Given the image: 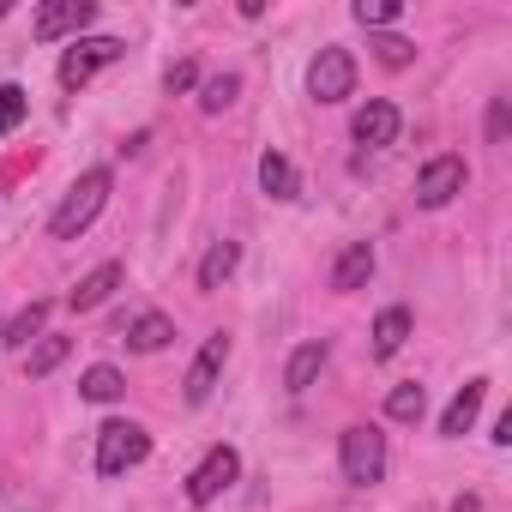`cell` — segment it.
<instances>
[{
	"instance_id": "cell-1",
	"label": "cell",
	"mask_w": 512,
	"mask_h": 512,
	"mask_svg": "<svg viewBox=\"0 0 512 512\" xmlns=\"http://www.w3.org/2000/svg\"><path fill=\"white\" fill-rule=\"evenodd\" d=\"M103 199H109V169H85V175L67 187V199L55 205V217H49V235H55V241H73V235H85V229L97 223Z\"/></svg>"
},
{
	"instance_id": "cell-2",
	"label": "cell",
	"mask_w": 512,
	"mask_h": 512,
	"mask_svg": "<svg viewBox=\"0 0 512 512\" xmlns=\"http://www.w3.org/2000/svg\"><path fill=\"white\" fill-rule=\"evenodd\" d=\"M338 470H344V482L374 488V482L386 476V434L368 428V422L344 428V434H338Z\"/></svg>"
},
{
	"instance_id": "cell-3",
	"label": "cell",
	"mask_w": 512,
	"mask_h": 512,
	"mask_svg": "<svg viewBox=\"0 0 512 512\" xmlns=\"http://www.w3.org/2000/svg\"><path fill=\"white\" fill-rule=\"evenodd\" d=\"M151 458V434L139 422H103L97 428V476H121Z\"/></svg>"
},
{
	"instance_id": "cell-4",
	"label": "cell",
	"mask_w": 512,
	"mask_h": 512,
	"mask_svg": "<svg viewBox=\"0 0 512 512\" xmlns=\"http://www.w3.org/2000/svg\"><path fill=\"white\" fill-rule=\"evenodd\" d=\"M127 55V43L121 37H85V43H73L67 55H61V85L67 91H79V85H91L103 67H115Z\"/></svg>"
},
{
	"instance_id": "cell-5",
	"label": "cell",
	"mask_w": 512,
	"mask_h": 512,
	"mask_svg": "<svg viewBox=\"0 0 512 512\" xmlns=\"http://www.w3.org/2000/svg\"><path fill=\"white\" fill-rule=\"evenodd\" d=\"M464 181H470V169H464V157H428L422 163V175H416V205L422 211H440V205H452L458 193H464Z\"/></svg>"
},
{
	"instance_id": "cell-6",
	"label": "cell",
	"mask_w": 512,
	"mask_h": 512,
	"mask_svg": "<svg viewBox=\"0 0 512 512\" xmlns=\"http://www.w3.org/2000/svg\"><path fill=\"white\" fill-rule=\"evenodd\" d=\"M356 91V61L350 49H320L314 67H308V97L314 103H344Z\"/></svg>"
},
{
	"instance_id": "cell-7",
	"label": "cell",
	"mask_w": 512,
	"mask_h": 512,
	"mask_svg": "<svg viewBox=\"0 0 512 512\" xmlns=\"http://www.w3.org/2000/svg\"><path fill=\"white\" fill-rule=\"evenodd\" d=\"M241 476V458H235V446H211L199 464H193V476H187V500L193 506H211L229 482Z\"/></svg>"
},
{
	"instance_id": "cell-8",
	"label": "cell",
	"mask_w": 512,
	"mask_h": 512,
	"mask_svg": "<svg viewBox=\"0 0 512 512\" xmlns=\"http://www.w3.org/2000/svg\"><path fill=\"white\" fill-rule=\"evenodd\" d=\"M91 19H97V0H49V7H37L31 31H37V43H61V37L79 43V31Z\"/></svg>"
},
{
	"instance_id": "cell-9",
	"label": "cell",
	"mask_w": 512,
	"mask_h": 512,
	"mask_svg": "<svg viewBox=\"0 0 512 512\" xmlns=\"http://www.w3.org/2000/svg\"><path fill=\"white\" fill-rule=\"evenodd\" d=\"M223 362H229V338L217 332V338H205V344H199V356H193V368H187V386H181V398H187V404H205V398L217 392V374H223Z\"/></svg>"
},
{
	"instance_id": "cell-10",
	"label": "cell",
	"mask_w": 512,
	"mask_h": 512,
	"mask_svg": "<svg viewBox=\"0 0 512 512\" xmlns=\"http://www.w3.org/2000/svg\"><path fill=\"white\" fill-rule=\"evenodd\" d=\"M121 278H127V272H121L115 260H109V266H97V272H85V278H79V290H67V308H73V314H91V308H103V302L121 290Z\"/></svg>"
},
{
	"instance_id": "cell-11",
	"label": "cell",
	"mask_w": 512,
	"mask_h": 512,
	"mask_svg": "<svg viewBox=\"0 0 512 512\" xmlns=\"http://www.w3.org/2000/svg\"><path fill=\"white\" fill-rule=\"evenodd\" d=\"M368 278H374V247H368V241H350L338 260H332V290L350 296V290H362Z\"/></svg>"
},
{
	"instance_id": "cell-12",
	"label": "cell",
	"mask_w": 512,
	"mask_h": 512,
	"mask_svg": "<svg viewBox=\"0 0 512 512\" xmlns=\"http://www.w3.org/2000/svg\"><path fill=\"white\" fill-rule=\"evenodd\" d=\"M482 398H488V380H464V386H458V398H452V404H446V416H440V434H446V440L470 434V422H476Z\"/></svg>"
},
{
	"instance_id": "cell-13",
	"label": "cell",
	"mask_w": 512,
	"mask_h": 512,
	"mask_svg": "<svg viewBox=\"0 0 512 512\" xmlns=\"http://www.w3.org/2000/svg\"><path fill=\"white\" fill-rule=\"evenodd\" d=\"M392 139H398V109H392V103H368V109H356V145L380 151V145H392Z\"/></svg>"
},
{
	"instance_id": "cell-14",
	"label": "cell",
	"mask_w": 512,
	"mask_h": 512,
	"mask_svg": "<svg viewBox=\"0 0 512 512\" xmlns=\"http://www.w3.org/2000/svg\"><path fill=\"white\" fill-rule=\"evenodd\" d=\"M235 266H241V247L235 241H211V253L199 260V290H223L235 278Z\"/></svg>"
},
{
	"instance_id": "cell-15",
	"label": "cell",
	"mask_w": 512,
	"mask_h": 512,
	"mask_svg": "<svg viewBox=\"0 0 512 512\" xmlns=\"http://www.w3.org/2000/svg\"><path fill=\"white\" fill-rule=\"evenodd\" d=\"M260 187H266L272 199H296V193H302V175H296V163H290L284 151H266V157H260Z\"/></svg>"
},
{
	"instance_id": "cell-16",
	"label": "cell",
	"mask_w": 512,
	"mask_h": 512,
	"mask_svg": "<svg viewBox=\"0 0 512 512\" xmlns=\"http://www.w3.org/2000/svg\"><path fill=\"white\" fill-rule=\"evenodd\" d=\"M169 338H175V326H169V314H157V308L127 326V350H139V356H157Z\"/></svg>"
},
{
	"instance_id": "cell-17",
	"label": "cell",
	"mask_w": 512,
	"mask_h": 512,
	"mask_svg": "<svg viewBox=\"0 0 512 512\" xmlns=\"http://www.w3.org/2000/svg\"><path fill=\"white\" fill-rule=\"evenodd\" d=\"M404 338H410V308H386L374 320V356H398Z\"/></svg>"
},
{
	"instance_id": "cell-18",
	"label": "cell",
	"mask_w": 512,
	"mask_h": 512,
	"mask_svg": "<svg viewBox=\"0 0 512 512\" xmlns=\"http://www.w3.org/2000/svg\"><path fill=\"white\" fill-rule=\"evenodd\" d=\"M320 368H326V344H302V350L290 356V368H284V386H290V392H308V386L320 380Z\"/></svg>"
},
{
	"instance_id": "cell-19",
	"label": "cell",
	"mask_w": 512,
	"mask_h": 512,
	"mask_svg": "<svg viewBox=\"0 0 512 512\" xmlns=\"http://www.w3.org/2000/svg\"><path fill=\"white\" fill-rule=\"evenodd\" d=\"M121 392H127V380H121V368H109V362L85 368V380H79V398H91V404H115Z\"/></svg>"
},
{
	"instance_id": "cell-20",
	"label": "cell",
	"mask_w": 512,
	"mask_h": 512,
	"mask_svg": "<svg viewBox=\"0 0 512 512\" xmlns=\"http://www.w3.org/2000/svg\"><path fill=\"white\" fill-rule=\"evenodd\" d=\"M43 320H49V302H31L13 326H0V350H31V338L43 332Z\"/></svg>"
},
{
	"instance_id": "cell-21",
	"label": "cell",
	"mask_w": 512,
	"mask_h": 512,
	"mask_svg": "<svg viewBox=\"0 0 512 512\" xmlns=\"http://www.w3.org/2000/svg\"><path fill=\"white\" fill-rule=\"evenodd\" d=\"M67 350H73V338H37V350L25 356V374H31V380H49V374L67 362Z\"/></svg>"
},
{
	"instance_id": "cell-22",
	"label": "cell",
	"mask_w": 512,
	"mask_h": 512,
	"mask_svg": "<svg viewBox=\"0 0 512 512\" xmlns=\"http://www.w3.org/2000/svg\"><path fill=\"white\" fill-rule=\"evenodd\" d=\"M422 410H428V392H422L416 380H404V386L386 392V416H398V422H422Z\"/></svg>"
},
{
	"instance_id": "cell-23",
	"label": "cell",
	"mask_w": 512,
	"mask_h": 512,
	"mask_svg": "<svg viewBox=\"0 0 512 512\" xmlns=\"http://www.w3.org/2000/svg\"><path fill=\"white\" fill-rule=\"evenodd\" d=\"M235 91H241V79H235V73H217V79L199 85V109H205V115H223V109L235 103Z\"/></svg>"
},
{
	"instance_id": "cell-24",
	"label": "cell",
	"mask_w": 512,
	"mask_h": 512,
	"mask_svg": "<svg viewBox=\"0 0 512 512\" xmlns=\"http://www.w3.org/2000/svg\"><path fill=\"white\" fill-rule=\"evenodd\" d=\"M25 109H31V97H25V85H0V139H7L19 121H25Z\"/></svg>"
},
{
	"instance_id": "cell-25",
	"label": "cell",
	"mask_w": 512,
	"mask_h": 512,
	"mask_svg": "<svg viewBox=\"0 0 512 512\" xmlns=\"http://www.w3.org/2000/svg\"><path fill=\"white\" fill-rule=\"evenodd\" d=\"M392 19H404L398 0H356V25H392Z\"/></svg>"
},
{
	"instance_id": "cell-26",
	"label": "cell",
	"mask_w": 512,
	"mask_h": 512,
	"mask_svg": "<svg viewBox=\"0 0 512 512\" xmlns=\"http://www.w3.org/2000/svg\"><path fill=\"white\" fill-rule=\"evenodd\" d=\"M193 79H199V67H193V61H175V67L163 73V85H169V97H175V91H193Z\"/></svg>"
},
{
	"instance_id": "cell-27",
	"label": "cell",
	"mask_w": 512,
	"mask_h": 512,
	"mask_svg": "<svg viewBox=\"0 0 512 512\" xmlns=\"http://www.w3.org/2000/svg\"><path fill=\"white\" fill-rule=\"evenodd\" d=\"M410 55H416V49H410L404 37H386V43H380V61H386V67H410Z\"/></svg>"
},
{
	"instance_id": "cell-28",
	"label": "cell",
	"mask_w": 512,
	"mask_h": 512,
	"mask_svg": "<svg viewBox=\"0 0 512 512\" xmlns=\"http://www.w3.org/2000/svg\"><path fill=\"white\" fill-rule=\"evenodd\" d=\"M488 139H494V145L506 139V103H494V109H488Z\"/></svg>"
}]
</instances>
